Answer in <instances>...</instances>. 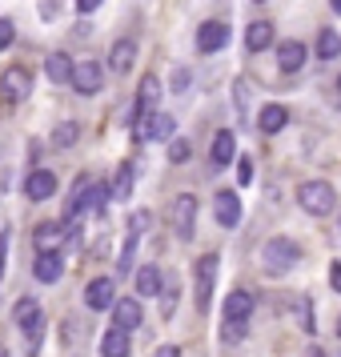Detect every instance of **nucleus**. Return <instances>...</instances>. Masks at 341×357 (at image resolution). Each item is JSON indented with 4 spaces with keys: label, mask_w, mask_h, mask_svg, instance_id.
Wrapping results in <instances>:
<instances>
[{
    "label": "nucleus",
    "mask_w": 341,
    "mask_h": 357,
    "mask_svg": "<svg viewBox=\"0 0 341 357\" xmlns=\"http://www.w3.org/2000/svg\"><path fill=\"white\" fill-rule=\"evenodd\" d=\"M169 217H173V233H177L181 241H193V221H197V197L181 193L177 201H173V209H169Z\"/></svg>",
    "instance_id": "obj_4"
},
{
    "label": "nucleus",
    "mask_w": 341,
    "mask_h": 357,
    "mask_svg": "<svg viewBox=\"0 0 341 357\" xmlns=\"http://www.w3.org/2000/svg\"><path fill=\"white\" fill-rule=\"evenodd\" d=\"M13 40H17V29H13V20H4V17H0V52L8 49Z\"/></svg>",
    "instance_id": "obj_35"
},
{
    "label": "nucleus",
    "mask_w": 341,
    "mask_h": 357,
    "mask_svg": "<svg viewBox=\"0 0 341 357\" xmlns=\"http://www.w3.org/2000/svg\"><path fill=\"white\" fill-rule=\"evenodd\" d=\"M329 281H333V289L341 293V261H333V265H329Z\"/></svg>",
    "instance_id": "obj_38"
},
{
    "label": "nucleus",
    "mask_w": 341,
    "mask_h": 357,
    "mask_svg": "<svg viewBox=\"0 0 341 357\" xmlns=\"http://www.w3.org/2000/svg\"><path fill=\"white\" fill-rule=\"evenodd\" d=\"M89 185H93V177H89V173H81V177H77V185H73V193H68L65 213H61V221H65V225H73V221L81 217V209H84V197H89Z\"/></svg>",
    "instance_id": "obj_10"
},
{
    "label": "nucleus",
    "mask_w": 341,
    "mask_h": 357,
    "mask_svg": "<svg viewBox=\"0 0 341 357\" xmlns=\"http://www.w3.org/2000/svg\"><path fill=\"white\" fill-rule=\"evenodd\" d=\"M193 281H197V309H209L213 281H217V253H205V257H197Z\"/></svg>",
    "instance_id": "obj_3"
},
{
    "label": "nucleus",
    "mask_w": 341,
    "mask_h": 357,
    "mask_svg": "<svg viewBox=\"0 0 341 357\" xmlns=\"http://www.w3.org/2000/svg\"><path fill=\"white\" fill-rule=\"evenodd\" d=\"M24 193H29V201H49L56 193V177H52L49 169H36L33 177H29V185H24Z\"/></svg>",
    "instance_id": "obj_12"
},
{
    "label": "nucleus",
    "mask_w": 341,
    "mask_h": 357,
    "mask_svg": "<svg viewBox=\"0 0 341 357\" xmlns=\"http://www.w3.org/2000/svg\"><path fill=\"white\" fill-rule=\"evenodd\" d=\"M221 341H225V345H241L245 341V321H225L221 325Z\"/></svg>",
    "instance_id": "obj_30"
},
{
    "label": "nucleus",
    "mask_w": 341,
    "mask_h": 357,
    "mask_svg": "<svg viewBox=\"0 0 341 357\" xmlns=\"http://www.w3.org/2000/svg\"><path fill=\"white\" fill-rule=\"evenodd\" d=\"M29 93H33V73H29V68L13 65L4 77H0V97L4 100H24Z\"/></svg>",
    "instance_id": "obj_5"
},
{
    "label": "nucleus",
    "mask_w": 341,
    "mask_h": 357,
    "mask_svg": "<svg viewBox=\"0 0 341 357\" xmlns=\"http://www.w3.org/2000/svg\"><path fill=\"white\" fill-rule=\"evenodd\" d=\"M297 201H301V209H305L309 217H325V213L338 205L333 185H325V181H305V185L297 189Z\"/></svg>",
    "instance_id": "obj_1"
},
{
    "label": "nucleus",
    "mask_w": 341,
    "mask_h": 357,
    "mask_svg": "<svg viewBox=\"0 0 341 357\" xmlns=\"http://www.w3.org/2000/svg\"><path fill=\"white\" fill-rule=\"evenodd\" d=\"M273 45V24L269 20H257V24H249V33H245V49L249 52H261Z\"/></svg>",
    "instance_id": "obj_19"
},
{
    "label": "nucleus",
    "mask_w": 341,
    "mask_h": 357,
    "mask_svg": "<svg viewBox=\"0 0 341 357\" xmlns=\"http://www.w3.org/2000/svg\"><path fill=\"white\" fill-rule=\"evenodd\" d=\"M169 161L173 165L189 161V141H185V137H173V141H169Z\"/></svg>",
    "instance_id": "obj_31"
},
{
    "label": "nucleus",
    "mask_w": 341,
    "mask_h": 357,
    "mask_svg": "<svg viewBox=\"0 0 341 357\" xmlns=\"http://www.w3.org/2000/svg\"><path fill=\"white\" fill-rule=\"evenodd\" d=\"M229 45V24L225 20H205L201 29H197V49L201 52H217Z\"/></svg>",
    "instance_id": "obj_8"
},
{
    "label": "nucleus",
    "mask_w": 341,
    "mask_h": 357,
    "mask_svg": "<svg viewBox=\"0 0 341 357\" xmlns=\"http://www.w3.org/2000/svg\"><path fill=\"white\" fill-rule=\"evenodd\" d=\"M277 65H281V73H297V68L305 65V45L301 40H285L277 49Z\"/></svg>",
    "instance_id": "obj_15"
},
{
    "label": "nucleus",
    "mask_w": 341,
    "mask_h": 357,
    "mask_svg": "<svg viewBox=\"0 0 341 357\" xmlns=\"http://www.w3.org/2000/svg\"><path fill=\"white\" fill-rule=\"evenodd\" d=\"M329 4H333V13H338V17H341V0H329Z\"/></svg>",
    "instance_id": "obj_42"
},
{
    "label": "nucleus",
    "mask_w": 341,
    "mask_h": 357,
    "mask_svg": "<svg viewBox=\"0 0 341 357\" xmlns=\"http://www.w3.org/2000/svg\"><path fill=\"white\" fill-rule=\"evenodd\" d=\"M338 337H341V317H338Z\"/></svg>",
    "instance_id": "obj_44"
},
{
    "label": "nucleus",
    "mask_w": 341,
    "mask_h": 357,
    "mask_svg": "<svg viewBox=\"0 0 341 357\" xmlns=\"http://www.w3.org/2000/svg\"><path fill=\"white\" fill-rule=\"evenodd\" d=\"M33 273H36V281H45V285L61 281V273H65V253H61V249H40L36 261H33Z\"/></svg>",
    "instance_id": "obj_7"
},
{
    "label": "nucleus",
    "mask_w": 341,
    "mask_h": 357,
    "mask_svg": "<svg viewBox=\"0 0 341 357\" xmlns=\"http://www.w3.org/2000/svg\"><path fill=\"white\" fill-rule=\"evenodd\" d=\"M97 4H100V0H77V13H93Z\"/></svg>",
    "instance_id": "obj_39"
},
{
    "label": "nucleus",
    "mask_w": 341,
    "mask_h": 357,
    "mask_svg": "<svg viewBox=\"0 0 341 357\" xmlns=\"http://www.w3.org/2000/svg\"><path fill=\"white\" fill-rule=\"evenodd\" d=\"M338 89H341V77H338Z\"/></svg>",
    "instance_id": "obj_45"
},
{
    "label": "nucleus",
    "mask_w": 341,
    "mask_h": 357,
    "mask_svg": "<svg viewBox=\"0 0 341 357\" xmlns=\"http://www.w3.org/2000/svg\"><path fill=\"white\" fill-rule=\"evenodd\" d=\"M338 52H341V36L333 33V29H321V33H317V56H321V61H333Z\"/></svg>",
    "instance_id": "obj_25"
},
{
    "label": "nucleus",
    "mask_w": 341,
    "mask_h": 357,
    "mask_svg": "<svg viewBox=\"0 0 341 357\" xmlns=\"http://www.w3.org/2000/svg\"><path fill=\"white\" fill-rule=\"evenodd\" d=\"M65 221H52V225H40L36 229V245H40V249H56V241H61V237H65Z\"/></svg>",
    "instance_id": "obj_26"
},
{
    "label": "nucleus",
    "mask_w": 341,
    "mask_h": 357,
    "mask_svg": "<svg viewBox=\"0 0 341 357\" xmlns=\"http://www.w3.org/2000/svg\"><path fill=\"white\" fill-rule=\"evenodd\" d=\"M132 61H137V45H132V40H116L113 52H109V68H113V73H129Z\"/></svg>",
    "instance_id": "obj_21"
},
{
    "label": "nucleus",
    "mask_w": 341,
    "mask_h": 357,
    "mask_svg": "<svg viewBox=\"0 0 341 357\" xmlns=\"http://www.w3.org/2000/svg\"><path fill=\"white\" fill-rule=\"evenodd\" d=\"M113 301H116V297H113V281H105V277H97V281L84 289V305L97 309V313H100V309H109Z\"/></svg>",
    "instance_id": "obj_13"
},
{
    "label": "nucleus",
    "mask_w": 341,
    "mask_h": 357,
    "mask_svg": "<svg viewBox=\"0 0 341 357\" xmlns=\"http://www.w3.org/2000/svg\"><path fill=\"white\" fill-rule=\"evenodd\" d=\"M4 245H8V233H0V273H4Z\"/></svg>",
    "instance_id": "obj_41"
},
{
    "label": "nucleus",
    "mask_w": 341,
    "mask_h": 357,
    "mask_svg": "<svg viewBox=\"0 0 341 357\" xmlns=\"http://www.w3.org/2000/svg\"><path fill=\"white\" fill-rule=\"evenodd\" d=\"M132 257H137V233H129V237H125V245H121V261H116V269H121V273H129Z\"/></svg>",
    "instance_id": "obj_29"
},
{
    "label": "nucleus",
    "mask_w": 341,
    "mask_h": 357,
    "mask_svg": "<svg viewBox=\"0 0 341 357\" xmlns=\"http://www.w3.org/2000/svg\"><path fill=\"white\" fill-rule=\"evenodd\" d=\"M285 121H289V113H285L281 105H265V109L257 113V129L261 132H281L285 129Z\"/></svg>",
    "instance_id": "obj_22"
},
{
    "label": "nucleus",
    "mask_w": 341,
    "mask_h": 357,
    "mask_svg": "<svg viewBox=\"0 0 341 357\" xmlns=\"http://www.w3.org/2000/svg\"><path fill=\"white\" fill-rule=\"evenodd\" d=\"M173 309H177V281H169V289H165V301H161V317H173Z\"/></svg>",
    "instance_id": "obj_34"
},
{
    "label": "nucleus",
    "mask_w": 341,
    "mask_h": 357,
    "mask_svg": "<svg viewBox=\"0 0 341 357\" xmlns=\"http://www.w3.org/2000/svg\"><path fill=\"white\" fill-rule=\"evenodd\" d=\"M109 197H113V193H109V189H105L100 181H97V185H89V197H84V209H89V213H97V217H100V213H105V205H109Z\"/></svg>",
    "instance_id": "obj_27"
},
{
    "label": "nucleus",
    "mask_w": 341,
    "mask_h": 357,
    "mask_svg": "<svg viewBox=\"0 0 341 357\" xmlns=\"http://www.w3.org/2000/svg\"><path fill=\"white\" fill-rule=\"evenodd\" d=\"M309 357H325V354H321V349H309Z\"/></svg>",
    "instance_id": "obj_43"
},
{
    "label": "nucleus",
    "mask_w": 341,
    "mask_h": 357,
    "mask_svg": "<svg viewBox=\"0 0 341 357\" xmlns=\"http://www.w3.org/2000/svg\"><path fill=\"white\" fill-rule=\"evenodd\" d=\"M209 157H213V165H229L233 157H237V137H233L229 129H221L217 137H213V153Z\"/></svg>",
    "instance_id": "obj_18"
},
{
    "label": "nucleus",
    "mask_w": 341,
    "mask_h": 357,
    "mask_svg": "<svg viewBox=\"0 0 341 357\" xmlns=\"http://www.w3.org/2000/svg\"><path fill=\"white\" fill-rule=\"evenodd\" d=\"M137 293H141V297H153V293H161V273H157V265H145V269H137Z\"/></svg>",
    "instance_id": "obj_24"
},
{
    "label": "nucleus",
    "mask_w": 341,
    "mask_h": 357,
    "mask_svg": "<svg viewBox=\"0 0 341 357\" xmlns=\"http://www.w3.org/2000/svg\"><path fill=\"white\" fill-rule=\"evenodd\" d=\"M237 177H241V185H249V181H253V161H249V157H241V161H237Z\"/></svg>",
    "instance_id": "obj_36"
},
{
    "label": "nucleus",
    "mask_w": 341,
    "mask_h": 357,
    "mask_svg": "<svg viewBox=\"0 0 341 357\" xmlns=\"http://www.w3.org/2000/svg\"><path fill=\"white\" fill-rule=\"evenodd\" d=\"M73 68H77V65L68 61L65 52H52L49 61H45V73H49L52 84H68V81H73Z\"/></svg>",
    "instance_id": "obj_20"
},
{
    "label": "nucleus",
    "mask_w": 341,
    "mask_h": 357,
    "mask_svg": "<svg viewBox=\"0 0 341 357\" xmlns=\"http://www.w3.org/2000/svg\"><path fill=\"white\" fill-rule=\"evenodd\" d=\"M213 209H217V221H221L225 229L241 225V201H237V193H217Z\"/></svg>",
    "instance_id": "obj_11"
},
{
    "label": "nucleus",
    "mask_w": 341,
    "mask_h": 357,
    "mask_svg": "<svg viewBox=\"0 0 341 357\" xmlns=\"http://www.w3.org/2000/svg\"><path fill=\"white\" fill-rule=\"evenodd\" d=\"M261 261H265V269H269V273H289L293 265L301 261V249H297L289 237H273V241L261 249Z\"/></svg>",
    "instance_id": "obj_2"
},
{
    "label": "nucleus",
    "mask_w": 341,
    "mask_h": 357,
    "mask_svg": "<svg viewBox=\"0 0 341 357\" xmlns=\"http://www.w3.org/2000/svg\"><path fill=\"white\" fill-rule=\"evenodd\" d=\"M157 97H161V81H157V77H145L141 89H137V113H153Z\"/></svg>",
    "instance_id": "obj_23"
},
{
    "label": "nucleus",
    "mask_w": 341,
    "mask_h": 357,
    "mask_svg": "<svg viewBox=\"0 0 341 357\" xmlns=\"http://www.w3.org/2000/svg\"><path fill=\"white\" fill-rule=\"evenodd\" d=\"M17 325L29 333V341H33V349H36L40 329H45V313H40V305H36L33 297H20V301H17Z\"/></svg>",
    "instance_id": "obj_6"
},
{
    "label": "nucleus",
    "mask_w": 341,
    "mask_h": 357,
    "mask_svg": "<svg viewBox=\"0 0 341 357\" xmlns=\"http://www.w3.org/2000/svg\"><path fill=\"white\" fill-rule=\"evenodd\" d=\"M297 317H301V329L313 333V301L309 297H297Z\"/></svg>",
    "instance_id": "obj_32"
},
{
    "label": "nucleus",
    "mask_w": 341,
    "mask_h": 357,
    "mask_svg": "<svg viewBox=\"0 0 341 357\" xmlns=\"http://www.w3.org/2000/svg\"><path fill=\"white\" fill-rule=\"evenodd\" d=\"M52 141H56L61 149H65V145H73V141H77V125H73V121H65L61 129L52 132Z\"/></svg>",
    "instance_id": "obj_33"
},
{
    "label": "nucleus",
    "mask_w": 341,
    "mask_h": 357,
    "mask_svg": "<svg viewBox=\"0 0 341 357\" xmlns=\"http://www.w3.org/2000/svg\"><path fill=\"white\" fill-rule=\"evenodd\" d=\"M157 357H177V345H161V349H157Z\"/></svg>",
    "instance_id": "obj_40"
},
{
    "label": "nucleus",
    "mask_w": 341,
    "mask_h": 357,
    "mask_svg": "<svg viewBox=\"0 0 341 357\" xmlns=\"http://www.w3.org/2000/svg\"><path fill=\"white\" fill-rule=\"evenodd\" d=\"M68 84H73L81 97H93V93L100 89V65L97 61H81V65L73 68V81Z\"/></svg>",
    "instance_id": "obj_9"
},
{
    "label": "nucleus",
    "mask_w": 341,
    "mask_h": 357,
    "mask_svg": "<svg viewBox=\"0 0 341 357\" xmlns=\"http://www.w3.org/2000/svg\"><path fill=\"white\" fill-rule=\"evenodd\" d=\"M100 354L105 357H129V329L113 325V329L100 337Z\"/></svg>",
    "instance_id": "obj_16"
},
{
    "label": "nucleus",
    "mask_w": 341,
    "mask_h": 357,
    "mask_svg": "<svg viewBox=\"0 0 341 357\" xmlns=\"http://www.w3.org/2000/svg\"><path fill=\"white\" fill-rule=\"evenodd\" d=\"M132 177H137V173H132V165L125 161V165H121V169H116V181H113V197H129V193H132Z\"/></svg>",
    "instance_id": "obj_28"
},
{
    "label": "nucleus",
    "mask_w": 341,
    "mask_h": 357,
    "mask_svg": "<svg viewBox=\"0 0 341 357\" xmlns=\"http://www.w3.org/2000/svg\"><path fill=\"white\" fill-rule=\"evenodd\" d=\"M145 221H149V213H132V221H129V233H141V229H145Z\"/></svg>",
    "instance_id": "obj_37"
},
{
    "label": "nucleus",
    "mask_w": 341,
    "mask_h": 357,
    "mask_svg": "<svg viewBox=\"0 0 341 357\" xmlns=\"http://www.w3.org/2000/svg\"><path fill=\"white\" fill-rule=\"evenodd\" d=\"M113 325H121V329H137V325H141V301H129V297H125V301H113Z\"/></svg>",
    "instance_id": "obj_17"
},
{
    "label": "nucleus",
    "mask_w": 341,
    "mask_h": 357,
    "mask_svg": "<svg viewBox=\"0 0 341 357\" xmlns=\"http://www.w3.org/2000/svg\"><path fill=\"white\" fill-rule=\"evenodd\" d=\"M249 313H253V297L245 289H233L225 297V321H249Z\"/></svg>",
    "instance_id": "obj_14"
}]
</instances>
